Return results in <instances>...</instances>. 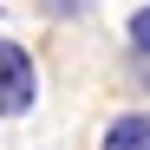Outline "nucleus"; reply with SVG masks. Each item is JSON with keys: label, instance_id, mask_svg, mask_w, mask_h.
Wrapping results in <instances>:
<instances>
[{"label": "nucleus", "instance_id": "3", "mask_svg": "<svg viewBox=\"0 0 150 150\" xmlns=\"http://www.w3.org/2000/svg\"><path fill=\"white\" fill-rule=\"evenodd\" d=\"M131 46L150 59V7H137V13H131Z\"/></svg>", "mask_w": 150, "mask_h": 150}, {"label": "nucleus", "instance_id": "2", "mask_svg": "<svg viewBox=\"0 0 150 150\" xmlns=\"http://www.w3.org/2000/svg\"><path fill=\"white\" fill-rule=\"evenodd\" d=\"M105 150H150V111H124L105 124Z\"/></svg>", "mask_w": 150, "mask_h": 150}, {"label": "nucleus", "instance_id": "1", "mask_svg": "<svg viewBox=\"0 0 150 150\" xmlns=\"http://www.w3.org/2000/svg\"><path fill=\"white\" fill-rule=\"evenodd\" d=\"M33 98H39V72H33V59H26V46L0 39V117L33 111Z\"/></svg>", "mask_w": 150, "mask_h": 150}]
</instances>
